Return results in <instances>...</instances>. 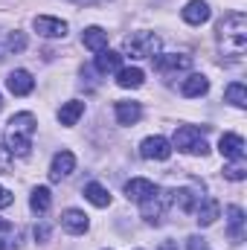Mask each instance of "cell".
<instances>
[{"label": "cell", "instance_id": "1", "mask_svg": "<svg viewBox=\"0 0 247 250\" xmlns=\"http://www.w3.org/2000/svg\"><path fill=\"white\" fill-rule=\"evenodd\" d=\"M215 38H218V47L224 56L242 59L247 53V15L245 12H227L215 26Z\"/></svg>", "mask_w": 247, "mask_h": 250}, {"label": "cell", "instance_id": "2", "mask_svg": "<svg viewBox=\"0 0 247 250\" xmlns=\"http://www.w3.org/2000/svg\"><path fill=\"white\" fill-rule=\"evenodd\" d=\"M32 134H35V117L29 111L23 114H15L9 125H6V134H3V148L12 154V157H26L29 148H32Z\"/></svg>", "mask_w": 247, "mask_h": 250}, {"label": "cell", "instance_id": "3", "mask_svg": "<svg viewBox=\"0 0 247 250\" xmlns=\"http://www.w3.org/2000/svg\"><path fill=\"white\" fill-rule=\"evenodd\" d=\"M204 131L206 128H195V125H181L178 131H175V140H172V148H178V151H186V154H206L209 151V146H206V140H204Z\"/></svg>", "mask_w": 247, "mask_h": 250}, {"label": "cell", "instance_id": "4", "mask_svg": "<svg viewBox=\"0 0 247 250\" xmlns=\"http://www.w3.org/2000/svg\"><path fill=\"white\" fill-rule=\"evenodd\" d=\"M125 56H131V59H154V56H160V38L154 32H131L125 38Z\"/></svg>", "mask_w": 247, "mask_h": 250}, {"label": "cell", "instance_id": "5", "mask_svg": "<svg viewBox=\"0 0 247 250\" xmlns=\"http://www.w3.org/2000/svg\"><path fill=\"white\" fill-rule=\"evenodd\" d=\"M169 204H172V192H160V189H157L154 195H148L145 201H140V212H143V218H145L148 224H160Z\"/></svg>", "mask_w": 247, "mask_h": 250}, {"label": "cell", "instance_id": "6", "mask_svg": "<svg viewBox=\"0 0 247 250\" xmlns=\"http://www.w3.org/2000/svg\"><path fill=\"white\" fill-rule=\"evenodd\" d=\"M140 154H143L145 160H169V157H172V143H169L166 137H160V134L145 137V140L140 143Z\"/></svg>", "mask_w": 247, "mask_h": 250}, {"label": "cell", "instance_id": "7", "mask_svg": "<svg viewBox=\"0 0 247 250\" xmlns=\"http://www.w3.org/2000/svg\"><path fill=\"white\" fill-rule=\"evenodd\" d=\"M195 221L201 224V227H209V224H215L218 221V215H221V204L215 201V198H201L198 204H195Z\"/></svg>", "mask_w": 247, "mask_h": 250}, {"label": "cell", "instance_id": "8", "mask_svg": "<svg viewBox=\"0 0 247 250\" xmlns=\"http://www.w3.org/2000/svg\"><path fill=\"white\" fill-rule=\"evenodd\" d=\"M32 26H35V32L44 35V38H64V35H67V23H64L62 18L38 15V18L32 21Z\"/></svg>", "mask_w": 247, "mask_h": 250}, {"label": "cell", "instance_id": "9", "mask_svg": "<svg viewBox=\"0 0 247 250\" xmlns=\"http://www.w3.org/2000/svg\"><path fill=\"white\" fill-rule=\"evenodd\" d=\"M6 87H9V93H15V96H26V93H32L35 79H32L29 70H12V73L6 76Z\"/></svg>", "mask_w": 247, "mask_h": 250}, {"label": "cell", "instance_id": "10", "mask_svg": "<svg viewBox=\"0 0 247 250\" xmlns=\"http://www.w3.org/2000/svg\"><path fill=\"white\" fill-rule=\"evenodd\" d=\"M181 15H184V21L189 23V26H201V23L209 21L212 12H209V3H206V0H189Z\"/></svg>", "mask_w": 247, "mask_h": 250}, {"label": "cell", "instance_id": "11", "mask_svg": "<svg viewBox=\"0 0 247 250\" xmlns=\"http://www.w3.org/2000/svg\"><path fill=\"white\" fill-rule=\"evenodd\" d=\"M62 227L67 233H73V236H84L87 227H90V221H87V215H84L82 209H64L62 212Z\"/></svg>", "mask_w": 247, "mask_h": 250}, {"label": "cell", "instance_id": "12", "mask_svg": "<svg viewBox=\"0 0 247 250\" xmlns=\"http://www.w3.org/2000/svg\"><path fill=\"white\" fill-rule=\"evenodd\" d=\"M218 151H221L227 160H242V157H245V140H242L239 134H221Z\"/></svg>", "mask_w": 247, "mask_h": 250}, {"label": "cell", "instance_id": "13", "mask_svg": "<svg viewBox=\"0 0 247 250\" xmlns=\"http://www.w3.org/2000/svg\"><path fill=\"white\" fill-rule=\"evenodd\" d=\"M73 169H76L73 151H59V154L53 157V163H50V178H53V181H62L67 175H73Z\"/></svg>", "mask_w": 247, "mask_h": 250}, {"label": "cell", "instance_id": "14", "mask_svg": "<svg viewBox=\"0 0 247 250\" xmlns=\"http://www.w3.org/2000/svg\"><path fill=\"white\" fill-rule=\"evenodd\" d=\"M82 44H84L90 53H102V50H108V32H105L102 26H87V29L82 32Z\"/></svg>", "mask_w": 247, "mask_h": 250}, {"label": "cell", "instance_id": "15", "mask_svg": "<svg viewBox=\"0 0 247 250\" xmlns=\"http://www.w3.org/2000/svg\"><path fill=\"white\" fill-rule=\"evenodd\" d=\"M154 192H157V187H154L151 181H145V178H131V181L125 184V195H128L131 201H137V204L145 201V198L154 195Z\"/></svg>", "mask_w": 247, "mask_h": 250}, {"label": "cell", "instance_id": "16", "mask_svg": "<svg viewBox=\"0 0 247 250\" xmlns=\"http://www.w3.org/2000/svg\"><path fill=\"white\" fill-rule=\"evenodd\" d=\"M114 114H117V123L120 125H134V123H140L143 108H140V102H117Z\"/></svg>", "mask_w": 247, "mask_h": 250}, {"label": "cell", "instance_id": "17", "mask_svg": "<svg viewBox=\"0 0 247 250\" xmlns=\"http://www.w3.org/2000/svg\"><path fill=\"white\" fill-rule=\"evenodd\" d=\"M82 114H84V102H79V99H70V102H64L62 108H59V123L62 125H76L82 120Z\"/></svg>", "mask_w": 247, "mask_h": 250}, {"label": "cell", "instance_id": "18", "mask_svg": "<svg viewBox=\"0 0 247 250\" xmlns=\"http://www.w3.org/2000/svg\"><path fill=\"white\" fill-rule=\"evenodd\" d=\"M184 96H189V99H195V96H204L206 90H209V79L204 76V73H192L189 79H184Z\"/></svg>", "mask_w": 247, "mask_h": 250}, {"label": "cell", "instance_id": "19", "mask_svg": "<svg viewBox=\"0 0 247 250\" xmlns=\"http://www.w3.org/2000/svg\"><path fill=\"white\" fill-rule=\"evenodd\" d=\"M143 82H145V73H143L140 67H120V70H117V84L125 87V90L140 87Z\"/></svg>", "mask_w": 247, "mask_h": 250}, {"label": "cell", "instance_id": "20", "mask_svg": "<svg viewBox=\"0 0 247 250\" xmlns=\"http://www.w3.org/2000/svg\"><path fill=\"white\" fill-rule=\"evenodd\" d=\"M154 67L157 70H163V73H169V70H186V67H192V59L189 56H154Z\"/></svg>", "mask_w": 247, "mask_h": 250}, {"label": "cell", "instance_id": "21", "mask_svg": "<svg viewBox=\"0 0 247 250\" xmlns=\"http://www.w3.org/2000/svg\"><path fill=\"white\" fill-rule=\"evenodd\" d=\"M82 192H84V198H87L93 207H99V209H105V207L111 204V192L102 187V184H96V181H93V184H87Z\"/></svg>", "mask_w": 247, "mask_h": 250}, {"label": "cell", "instance_id": "22", "mask_svg": "<svg viewBox=\"0 0 247 250\" xmlns=\"http://www.w3.org/2000/svg\"><path fill=\"white\" fill-rule=\"evenodd\" d=\"M120 67H123V56H120V53H114V50L96 53V70H99V73H117Z\"/></svg>", "mask_w": 247, "mask_h": 250}, {"label": "cell", "instance_id": "23", "mask_svg": "<svg viewBox=\"0 0 247 250\" xmlns=\"http://www.w3.org/2000/svg\"><path fill=\"white\" fill-rule=\"evenodd\" d=\"M227 221H230V239L242 242V236H245V212H242V207H230Z\"/></svg>", "mask_w": 247, "mask_h": 250}, {"label": "cell", "instance_id": "24", "mask_svg": "<svg viewBox=\"0 0 247 250\" xmlns=\"http://www.w3.org/2000/svg\"><path fill=\"white\" fill-rule=\"evenodd\" d=\"M50 204H53L50 189H47V187H35V189H32V195H29V207H32V212L44 215V212L50 209Z\"/></svg>", "mask_w": 247, "mask_h": 250}, {"label": "cell", "instance_id": "25", "mask_svg": "<svg viewBox=\"0 0 247 250\" xmlns=\"http://www.w3.org/2000/svg\"><path fill=\"white\" fill-rule=\"evenodd\" d=\"M224 99L233 105V108H247V87L242 82H233V84H227V90H224Z\"/></svg>", "mask_w": 247, "mask_h": 250}, {"label": "cell", "instance_id": "26", "mask_svg": "<svg viewBox=\"0 0 247 250\" xmlns=\"http://www.w3.org/2000/svg\"><path fill=\"white\" fill-rule=\"evenodd\" d=\"M198 201H201V195H195L192 189H178V192H172V204H178L184 212H192Z\"/></svg>", "mask_w": 247, "mask_h": 250}, {"label": "cell", "instance_id": "27", "mask_svg": "<svg viewBox=\"0 0 247 250\" xmlns=\"http://www.w3.org/2000/svg\"><path fill=\"white\" fill-rule=\"evenodd\" d=\"M224 178H227V181H245V178H247L245 157H242V160H233L230 166H224Z\"/></svg>", "mask_w": 247, "mask_h": 250}, {"label": "cell", "instance_id": "28", "mask_svg": "<svg viewBox=\"0 0 247 250\" xmlns=\"http://www.w3.org/2000/svg\"><path fill=\"white\" fill-rule=\"evenodd\" d=\"M6 47H9V53H23V50H26V38H23V32H12L9 41H6Z\"/></svg>", "mask_w": 247, "mask_h": 250}, {"label": "cell", "instance_id": "29", "mask_svg": "<svg viewBox=\"0 0 247 250\" xmlns=\"http://www.w3.org/2000/svg\"><path fill=\"white\" fill-rule=\"evenodd\" d=\"M12 201H15V195H12V192H9L6 187H0V209L12 207Z\"/></svg>", "mask_w": 247, "mask_h": 250}, {"label": "cell", "instance_id": "30", "mask_svg": "<svg viewBox=\"0 0 247 250\" xmlns=\"http://www.w3.org/2000/svg\"><path fill=\"white\" fill-rule=\"evenodd\" d=\"M189 250H206V242L201 236H189Z\"/></svg>", "mask_w": 247, "mask_h": 250}, {"label": "cell", "instance_id": "31", "mask_svg": "<svg viewBox=\"0 0 247 250\" xmlns=\"http://www.w3.org/2000/svg\"><path fill=\"white\" fill-rule=\"evenodd\" d=\"M0 172L9 175V151H6L3 146H0Z\"/></svg>", "mask_w": 247, "mask_h": 250}, {"label": "cell", "instance_id": "32", "mask_svg": "<svg viewBox=\"0 0 247 250\" xmlns=\"http://www.w3.org/2000/svg\"><path fill=\"white\" fill-rule=\"evenodd\" d=\"M35 239H38V242H47V239H50V227H47V224L35 227Z\"/></svg>", "mask_w": 247, "mask_h": 250}, {"label": "cell", "instance_id": "33", "mask_svg": "<svg viewBox=\"0 0 247 250\" xmlns=\"http://www.w3.org/2000/svg\"><path fill=\"white\" fill-rule=\"evenodd\" d=\"M6 230H12V224H9V221H3V218H0V233H6Z\"/></svg>", "mask_w": 247, "mask_h": 250}, {"label": "cell", "instance_id": "34", "mask_svg": "<svg viewBox=\"0 0 247 250\" xmlns=\"http://www.w3.org/2000/svg\"><path fill=\"white\" fill-rule=\"evenodd\" d=\"M160 250H178V248H175V245H163Z\"/></svg>", "mask_w": 247, "mask_h": 250}, {"label": "cell", "instance_id": "35", "mask_svg": "<svg viewBox=\"0 0 247 250\" xmlns=\"http://www.w3.org/2000/svg\"><path fill=\"white\" fill-rule=\"evenodd\" d=\"M73 3H96V0H73Z\"/></svg>", "mask_w": 247, "mask_h": 250}, {"label": "cell", "instance_id": "36", "mask_svg": "<svg viewBox=\"0 0 247 250\" xmlns=\"http://www.w3.org/2000/svg\"><path fill=\"white\" fill-rule=\"evenodd\" d=\"M6 248V239H3V236H0V250Z\"/></svg>", "mask_w": 247, "mask_h": 250}, {"label": "cell", "instance_id": "37", "mask_svg": "<svg viewBox=\"0 0 247 250\" xmlns=\"http://www.w3.org/2000/svg\"><path fill=\"white\" fill-rule=\"evenodd\" d=\"M0 108H3V96H0Z\"/></svg>", "mask_w": 247, "mask_h": 250}, {"label": "cell", "instance_id": "38", "mask_svg": "<svg viewBox=\"0 0 247 250\" xmlns=\"http://www.w3.org/2000/svg\"><path fill=\"white\" fill-rule=\"evenodd\" d=\"M0 59H3V56H0Z\"/></svg>", "mask_w": 247, "mask_h": 250}]
</instances>
